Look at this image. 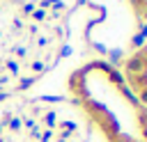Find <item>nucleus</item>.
<instances>
[{
	"label": "nucleus",
	"instance_id": "f257e3e1",
	"mask_svg": "<svg viewBox=\"0 0 147 142\" xmlns=\"http://www.w3.org/2000/svg\"><path fill=\"white\" fill-rule=\"evenodd\" d=\"M124 80L129 82V89L136 92L138 101L147 105V44H142L131 57H126Z\"/></svg>",
	"mask_w": 147,
	"mask_h": 142
},
{
	"label": "nucleus",
	"instance_id": "f03ea898",
	"mask_svg": "<svg viewBox=\"0 0 147 142\" xmlns=\"http://www.w3.org/2000/svg\"><path fill=\"white\" fill-rule=\"evenodd\" d=\"M131 7L140 21H147V0H131Z\"/></svg>",
	"mask_w": 147,
	"mask_h": 142
},
{
	"label": "nucleus",
	"instance_id": "7ed1b4c3",
	"mask_svg": "<svg viewBox=\"0 0 147 142\" xmlns=\"http://www.w3.org/2000/svg\"><path fill=\"white\" fill-rule=\"evenodd\" d=\"M7 126H9V131H14V133H16V131H21V126H23V119H18V117H11Z\"/></svg>",
	"mask_w": 147,
	"mask_h": 142
},
{
	"label": "nucleus",
	"instance_id": "20e7f679",
	"mask_svg": "<svg viewBox=\"0 0 147 142\" xmlns=\"http://www.w3.org/2000/svg\"><path fill=\"white\" fill-rule=\"evenodd\" d=\"M32 85H34V78H21V80H18V89H21V92H25V89L32 87Z\"/></svg>",
	"mask_w": 147,
	"mask_h": 142
},
{
	"label": "nucleus",
	"instance_id": "39448f33",
	"mask_svg": "<svg viewBox=\"0 0 147 142\" xmlns=\"http://www.w3.org/2000/svg\"><path fill=\"white\" fill-rule=\"evenodd\" d=\"M32 18L34 21H46V9H34L32 11Z\"/></svg>",
	"mask_w": 147,
	"mask_h": 142
},
{
	"label": "nucleus",
	"instance_id": "423d86ee",
	"mask_svg": "<svg viewBox=\"0 0 147 142\" xmlns=\"http://www.w3.org/2000/svg\"><path fill=\"white\" fill-rule=\"evenodd\" d=\"M44 121H46V124H48L51 128H55V121H57V119H55V112H46V117H44Z\"/></svg>",
	"mask_w": 147,
	"mask_h": 142
},
{
	"label": "nucleus",
	"instance_id": "0eeeda50",
	"mask_svg": "<svg viewBox=\"0 0 147 142\" xmlns=\"http://www.w3.org/2000/svg\"><path fill=\"white\" fill-rule=\"evenodd\" d=\"M7 69H9V73H14V76L18 73V64H16L14 60H7Z\"/></svg>",
	"mask_w": 147,
	"mask_h": 142
},
{
	"label": "nucleus",
	"instance_id": "6e6552de",
	"mask_svg": "<svg viewBox=\"0 0 147 142\" xmlns=\"http://www.w3.org/2000/svg\"><path fill=\"white\" fill-rule=\"evenodd\" d=\"M32 11H34V5H32V2H25V5H23V14L28 16V14H32Z\"/></svg>",
	"mask_w": 147,
	"mask_h": 142
},
{
	"label": "nucleus",
	"instance_id": "1a4fd4ad",
	"mask_svg": "<svg viewBox=\"0 0 147 142\" xmlns=\"http://www.w3.org/2000/svg\"><path fill=\"white\" fill-rule=\"evenodd\" d=\"M14 53H16V55H18V57H25V55H28V50H25V48H23V46H18V48H16V50H14Z\"/></svg>",
	"mask_w": 147,
	"mask_h": 142
},
{
	"label": "nucleus",
	"instance_id": "9d476101",
	"mask_svg": "<svg viewBox=\"0 0 147 142\" xmlns=\"http://www.w3.org/2000/svg\"><path fill=\"white\" fill-rule=\"evenodd\" d=\"M32 71H37V73L44 71V64H41V62H32Z\"/></svg>",
	"mask_w": 147,
	"mask_h": 142
},
{
	"label": "nucleus",
	"instance_id": "9b49d317",
	"mask_svg": "<svg viewBox=\"0 0 147 142\" xmlns=\"http://www.w3.org/2000/svg\"><path fill=\"white\" fill-rule=\"evenodd\" d=\"M30 135H32V137H41V131H39V126L30 128Z\"/></svg>",
	"mask_w": 147,
	"mask_h": 142
},
{
	"label": "nucleus",
	"instance_id": "f8f14e48",
	"mask_svg": "<svg viewBox=\"0 0 147 142\" xmlns=\"http://www.w3.org/2000/svg\"><path fill=\"white\" fill-rule=\"evenodd\" d=\"M51 137H53V133H51V131H46V133H41V137H39V140H41V142H48Z\"/></svg>",
	"mask_w": 147,
	"mask_h": 142
},
{
	"label": "nucleus",
	"instance_id": "ddd939ff",
	"mask_svg": "<svg viewBox=\"0 0 147 142\" xmlns=\"http://www.w3.org/2000/svg\"><path fill=\"white\" fill-rule=\"evenodd\" d=\"M23 124H25V126H28V128H34V126H37V124H34V119H30V117H28V119H25V121H23Z\"/></svg>",
	"mask_w": 147,
	"mask_h": 142
},
{
	"label": "nucleus",
	"instance_id": "4468645a",
	"mask_svg": "<svg viewBox=\"0 0 147 142\" xmlns=\"http://www.w3.org/2000/svg\"><path fill=\"white\" fill-rule=\"evenodd\" d=\"M9 98V92H0V101H7Z\"/></svg>",
	"mask_w": 147,
	"mask_h": 142
},
{
	"label": "nucleus",
	"instance_id": "2eb2a0df",
	"mask_svg": "<svg viewBox=\"0 0 147 142\" xmlns=\"http://www.w3.org/2000/svg\"><path fill=\"white\" fill-rule=\"evenodd\" d=\"M5 82H7V76H2V73H0V85H5Z\"/></svg>",
	"mask_w": 147,
	"mask_h": 142
},
{
	"label": "nucleus",
	"instance_id": "dca6fc26",
	"mask_svg": "<svg viewBox=\"0 0 147 142\" xmlns=\"http://www.w3.org/2000/svg\"><path fill=\"white\" fill-rule=\"evenodd\" d=\"M0 133H2V126H0Z\"/></svg>",
	"mask_w": 147,
	"mask_h": 142
},
{
	"label": "nucleus",
	"instance_id": "f3484780",
	"mask_svg": "<svg viewBox=\"0 0 147 142\" xmlns=\"http://www.w3.org/2000/svg\"><path fill=\"white\" fill-rule=\"evenodd\" d=\"M0 37H2V32H0Z\"/></svg>",
	"mask_w": 147,
	"mask_h": 142
},
{
	"label": "nucleus",
	"instance_id": "a211bd4d",
	"mask_svg": "<svg viewBox=\"0 0 147 142\" xmlns=\"http://www.w3.org/2000/svg\"><path fill=\"white\" fill-rule=\"evenodd\" d=\"M0 142H5V140H0Z\"/></svg>",
	"mask_w": 147,
	"mask_h": 142
}]
</instances>
